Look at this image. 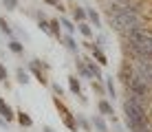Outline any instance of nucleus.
I'll return each instance as SVG.
<instances>
[{
	"label": "nucleus",
	"mask_w": 152,
	"mask_h": 132,
	"mask_svg": "<svg viewBox=\"0 0 152 132\" xmlns=\"http://www.w3.org/2000/svg\"><path fill=\"white\" fill-rule=\"evenodd\" d=\"M126 35H128V40H130V46H132L134 55H137L141 62H150L152 64V35L143 26L130 29Z\"/></svg>",
	"instance_id": "nucleus-2"
},
{
	"label": "nucleus",
	"mask_w": 152,
	"mask_h": 132,
	"mask_svg": "<svg viewBox=\"0 0 152 132\" xmlns=\"http://www.w3.org/2000/svg\"><path fill=\"white\" fill-rule=\"evenodd\" d=\"M106 90H108V95L115 99V86H113V77H106Z\"/></svg>",
	"instance_id": "nucleus-24"
},
{
	"label": "nucleus",
	"mask_w": 152,
	"mask_h": 132,
	"mask_svg": "<svg viewBox=\"0 0 152 132\" xmlns=\"http://www.w3.org/2000/svg\"><path fill=\"white\" fill-rule=\"evenodd\" d=\"M55 106H57V110H60V112H62V119H64L66 128H69V130H75V128H77V123H75V119H73V114H71L69 110L64 108V106H62V101H60V99H57V97H55Z\"/></svg>",
	"instance_id": "nucleus-4"
},
{
	"label": "nucleus",
	"mask_w": 152,
	"mask_h": 132,
	"mask_svg": "<svg viewBox=\"0 0 152 132\" xmlns=\"http://www.w3.org/2000/svg\"><path fill=\"white\" fill-rule=\"evenodd\" d=\"M91 53H93V57L99 62V64H106V55L102 53V49H97L95 44H93V49H91Z\"/></svg>",
	"instance_id": "nucleus-13"
},
{
	"label": "nucleus",
	"mask_w": 152,
	"mask_h": 132,
	"mask_svg": "<svg viewBox=\"0 0 152 132\" xmlns=\"http://www.w3.org/2000/svg\"><path fill=\"white\" fill-rule=\"evenodd\" d=\"M0 125H2V128H4V125H7V121H4L2 117H0Z\"/></svg>",
	"instance_id": "nucleus-30"
},
{
	"label": "nucleus",
	"mask_w": 152,
	"mask_h": 132,
	"mask_svg": "<svg viewBox=\"0 0 152 132\" xmlns=\"http://www.w3.org/2000/svg\"><path fill=\"white\" fill-rule=\"evenodd\" d=\"M132 75H134V73H132V68H130L128 64H124V66H121V73H119V77H121V82L126 84V86H128V82L132 79Z\"/></svg>",
	"instance_id": "nucleus-9"
},
{
	"label": "nucleus",
	"mask_w": 152,
	"mask_h": 132,
	"mask_svg": "<svg viewBox=\"0 0 152 132\" xmlns=\"http://www.w3.org/2000/svg\"><path fill=\"white\" fill-rule=\"evenodd\" d=\"M2 4L9 9V11H11V9H15V7H18V0H2Z\"/></svg>",
	"instance_id": "nucleus-26"
},
{
	"label": "nucleus",
	"mask_w": 152,
	"mask_h": 132,
	"mask_svg": "<svg viewBox=\"0 0 152 132\" xmlns=\"http://www.w3.org/2000/svg\"><path fill=\"white\" fill-rule=\"evenodd\" d=\"M15 77H18L20 84H29V73L22 71V68H18V71H15Z\"/></svg>",
	"instance_id": "nucleus-18"
},
{
	"label": "nucleus",
	"mask_w": 152,
	"mask_h": 132,
	"mask_svg": "<svg viewBox=\"0 0 152 132\" xmlns=\"http://www.w3.org/2000/svg\"><path fill=\"white\" fill-rule=\"evenodd\" d=\"M75 64H77V71H80V75H82V77H93V75H91V71L86 68V62H84V60H77Z\"/></svg>",
	"instance_id": "nucleus-15"
},
{
	"label": "nucleus",
	"mask_w": 152,
	"mask_h": 132,
	"mask_svg": "<svg viewBox=\"0 0 152 132\" xmlns=\"http://www.w3.org/2000/svg\"><path fill=\"white\" fill-rule=\"evenodd\" d=\"M77 121H80V125H82V128H84V130H91V123H88V121H86V119H82V117H80V119H77Z\"/></svg>",
	"instance_id": "nucleus-28"
},
{
	"label": "nucleus",
	"mask_w": 152,
	"mask_h": 132,
	"mask_svg": "<svg viewBox=\"0 0 152 132\" xmlns=\"http://www.w3.org/2000/svg\"><path fill=\"white\" fill-rule=\"evenodd\" d=\"M51 88H53V93H55V95H60V97H62V88H60V84H51Z\"/></svg>",
	"instance_id": "nucleus-29"
},
{
	"label": "nucleus",
	"mask_w": 152,
	"mask_h": 132,
	"mask_svg": "<svg viewBox=\"0 0 152 132\" xmlns=\"http://www.w3.org/2000/svg\"><path fill=\"white\" fill-rule=\"evenodd\" d=\"M0 117H2L4 121H11V119H15V112L11 110V106L4 101V99H0Z\"/></svg>",
	"instance_id": "nucleus-5"
},
{
	"label": "nucleus",
	"mask_w": 152,
	"mask_h": 132,
	"mask_svg": "<svg viewBox=\"0 0 152 132\" xmlns=\"http://www.w3.org/2000/svg\"><path fill=\"white\" fill-rule=\"evenodd\" d=\"M124 114H126V125H128L130 132H139L143 128H150L148 123V110L141 101H134V99H126L124 101Z\"/></svg>",
	"instance_id": "nucleus-1"
},
{
	"label": "nucleus",
	"mask_w": 152,
	"mask_h": 132,
	"mask_svg": "<svg viewBox=\"0 0 152 132\" xmlns=\"http://www.w3.org/2000/svg\"><path fill=\"white\" fill-rule=\"evenodd\" d=\"M60 24L64 26V29L69 31V33H73V31H75V26H73V22H71L69 18H60Z\"/></svg>",
	"instance_id": "nucleus-22"
},
{
	"label": "nucleus",
	"mask_w": 152,
	"mask_h": 132,
	"mask_svg": "<svg viewBox=\"0 0 152 132\" xmlns=\"http://www.w3.org/2000/svg\"><path fill=\"white\" fill-rule=\"evenodd\" d=\"M73 18L80 20V22H84V20H86V9H84V7H75V9H73Z\"/></svg>",
	"instance_id": "nucleus-16"
},
{
	"label": "nucleus",
	"mask_w": 152,
	"mask_h": 132,
	"mask_svg": "<svg viewBox=\"0 0 152 132\" xmlns=\"http://www.w3.org/2000/svg\"><path fill=\"white\" fill-rule=\"evenodd\" d=\"M86 62V68L91 71V75H93V79H102V68H99L95 62H91V60H84Z\"/></svg>",
	"instance_id": "nucleus-7"
},
{
	"label": "nucleus",
	"mask_w": 152,
	"mask_h": 132,
	"mask_svg": "<svg viewBox=\"0 0 152 132\" xmlns=\"http://www.w3.org/2000/svg\"><path fill=\"white\" fill-rule=\"evenodd\" d=\"M93 123H95V128H97L99 132H108V125L104 123V119H102V117H95V119H93Z\"/></svg>",
	"instance_id": "nucleus-19"
},
{
	"label": "nucleus",
	"mask_w": 152,
	"mask_h": 132,
	"mask_svg": "<svg viewBox=\"0 0 152 132\" xmlns=\"http://www.w3.org/2000/svg\"><path fill=\"white\" fill-rule=\"evenodd\" d=\"M80 33L84 35V38H91V35H93V29H91V24L82 22V24H80Z\"/></svg>",
	"instance_id": "nucleus-20"
},
{
	"label": "nucleus",
	"mask_w": 152,
	"mask_h": 132,
	"mask_svg": "<svg viewBox=\"0 0 152 132\" xmlns=\"http://www.w3.org/2000/svg\"><path fill=\"white\" fill-rule=\"evenodd\" d=\"M86 18H88V20L93 22V26H95V29H99V26H102V20H99V13L95 11V9H86Z\"/></svg>",
	"instance_id": "nucleus-10"
},
{
	"label": "nucleus",
	"mask_w": 152,
	"mask_h": 132,
	"mask_svg": "<svg viewBox=\"0 0 152 132\" xmlns=\"http://www.w3.org/2000/svg\"><path fill=\"white\" fill-rule=\"evenodd\" d=\"M46 4H51V7H55V9H60V11H64V4H60V0H44Z\"/></svg>",
	"instance_id": "nucleus-25"
},
{
	"label": "nucleus",
	"mask_w": 152,
	"mask_h": 132,
	"mask_svg": "<svg viewBox=\"0 0 152 132\" xmlns=\"http://www.w3.org/2000/svg\"><path fill=\"white\" fill-rule=\"evenodd\" d=\"M60 20H49V33L53 38H62V31H60Z\"/></svg>",
	"instance_id": "nucleus-8"
},
{
	"label": "nucleus",
	"mask_w": 152,
	"mask_h": 132,
	"mask_svg": "<svg viewBox=\"0 0 152 132\" xmlns=\"http://www.w3.org/2000/svg\"><path fill=\"white\" fill-rule=\"evenodd\" d=\"M9 49H11L13 53H18V55H20V53H22V51H24V46H22V44H20V42H18V40H11V42H9Z\"/></svg>",
	"instance_id": "nucleus-21"
},
{
	"label": "nucleus",
	"mask_w": 152,
	"mask_h": 132,
	"mask_svg": "<svg viewBox=\"0 0 152 132\" xmlns=\"http://www.w3.org/2000/svg\"><path fill=\"white\" fill-rule=\"evenodd\" d=\"M126 93H128L130 99H134V101H148L150 99V86L145 84V79L139 75V73H134L132 79L128 82V86H126Z\"/></svg>",
	"instance_id": "nucleus-3"
},
{
	"label": "nucleus",
	"mask_w": 152,
	"mask_h": 132,
	"mask_svg": "<svg viewBox=\"0 0 152 132\" xmlns=\"http://www.w3.org/2000/svg\"><path fill=\"white\" fill-rule=\"evenodd\" d=\"M0 57H2V53H0Z\"/></svg>",
	"instance_id": "nucleus-31"
},
{
	"label": "nucleus",
	"mask_w": 152,
	"mask_h": 132,
	"mask_svg": "<svg viewBox=\"0 0 152 132\" xmlns=\"http://www.w3.org/2000/svg\"><path fill=\"white\" fill-rule=\"evenodd\" d=\"M0 31H2L4 35H9V38H13V29L7 24V20H4V18H0Z\"/></svg>",
	"instance_id": "nucleus-17"
},
{
	"label": "nucleus",
	"mask_w": 152,
	"mask_h": 132,
	"mask_svg": "<svg viewBox=\"0 0 152 132\" xmlns=\"http://www.w3.org/2000/svg\"><path fill=\"white\" fill-rule=\"evenodd\" d=\"M64 42H66V46H69L71 51H77V42L73 40V35H64Z\"/></svg>",
	"instance_id": "nucleus-23"
},
{
	"label": "nucleus",
	"mask_w": 152,
	"mask_h": 132,
	"mask_svg": "<svg viewBox=\"0 0 152 132\" xmlns=\"http://www.w3.org/2000/svg\"><path fill=\"white\" fill-rule=\"evenodd\" d=\"M15 119L20 121V125H27V128H31V125H33V119H31L27 112H15Z\"/></svg>",
	"instance_id": "nucleus-11"
},
{
	"label": "nucleus",
	"mask_w": 152,
	"mask_h": 132,
	"mask_svg": "<svg viewBox=\"0 0 152 132\" xmlns=\"http://www.w3.org/2000/svg\"><path fill=\"white\" fill-rule=\"evenodd\" d=\"M7 77H9L7 68H4V64H0V82H2V79H7Z\"/></svg>",
	"instance_id": "nucleus-27"
},
{
	"label": "nucleus",
	"mask_w": 152,
	"mask_h": 132,
	"mask_svg": "<svg viewBox=\"0 0 152 132\" xmlns=\"http://www.w3.org/2000/svg\"><path fill=\"white\" fill-rule=\"evenodd\" d=\"M69 86H71V90L77 95V97H82V88H80V82H77V77H69ZM82 101H84V97H82Z\"/></svg>",
	"instance_id": "nucleus-12"
},
{
	"label": "nucleus",
	"mask_w": 152,
	"mask_h": 132,
	"mask_svg": "<svg viewBox=\"0 0 152 132\" xmlns=\"http://www.w3.org/2000/svg\"><path fill=\"white\" fill-rule=\"evenodd\" d=\"M29 71L33 73L35 77H38V82H40V84H46V75L40 71V60H33V62H29Z\"/></svg>",
	"instance_id": "nucleus-6"
},
{
	"label": "nucleus",
	"mask_w": 152,
	"mask_h": 132,
	"mask_svg": "<svg viewBox=\"0 0 152 132\" xmlns=\"http://www.w3.org/2000/svg\"><path fill=\"white\" fill-rule=\"evenodd\" d=\"M99 110H102L106 117H115V110H113V106L108 101H99Z\"/></svg>",
	"instance_id": "nucleus-14"
}]
</instances>
